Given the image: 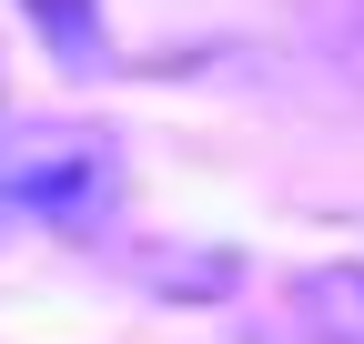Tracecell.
Returning a JSON list of instances; mask_svg holds the SVG:
<instances>
[{"mask_svg":"<svg viewBox=\"0 0 364 344\" xmlns=\"http://www.w3.org/2000/svg\"><path fill=\"white\" fill-rule=\"evenodd\" d=\"M122 203V152L112 132L61 112H21L0 122V223H41V233H102Z\"/></svg>","mask_w":364,"mask_h":344,"instance_id":"1","label":"cell"},{"mask_svg":"<svg viewBox=\"0 0 364 344\" xmlns=\"http://www.w3.org/2000/svg\"><path fill=\"white\" fill-rule=\"evenodd\" d=\"M31 21L51 31V41H61L81 71H102V31H91V11H81V0H31Z\"/></svg>","mask_w":364,"mask_h":344,"instance_id":"3","label":"cell"},{"mask_svg":"<svg viewBox=\"0 0 364 344\" xmlns=\"http://www.w3.org/2000/svg\"><path fill=\"white\" fill-rule=\"evenodd\" d=\"M294 304L314 314V334H324V344H364V264H344V274H304Z\"/></svg>","mask_w":364,"mask_h":344,"instance_id":"2","label":"cell"}]
</instances>
